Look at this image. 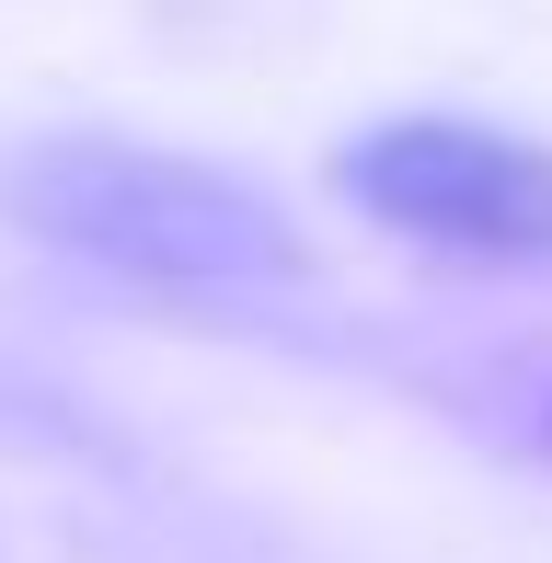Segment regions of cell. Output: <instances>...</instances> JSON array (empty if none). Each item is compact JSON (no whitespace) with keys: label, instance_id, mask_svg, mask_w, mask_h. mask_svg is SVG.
<instances>
[{"label":"cell","instance_id":"obj_1","mask_svg":"<svg viewBox=\"0 0 552 563\" xmlns=\"http://www.w3.org/2000/svg\"><path fill=\"white\" fill-rule=\"evenodd\" d=\"M0 208L35 242L81 253L128 288H173V299H265L311 276L299 230L242 173L185 162V150H139V139H35L0 173Z\"/></svg>","mask_w":552,"mask_h":563},{"label":"cell","instance_id":"obj_2","mask_svg":"<svg viewBox=\"0 0 552 563\" xmlns=\"http://www.w3.org/2000/svg\"><path fill=\"white\" fill-rule=\"evenodd\" d=\"M334 185L426 253H484V265L552 253V150L484 115H380L334 150Z\"/></svg>","mask_w":552,"mask_h":563}]
</instances>
